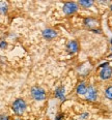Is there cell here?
Instances as JSON below:
<instances>
[{"mask_svg":"<svg viewBox=\"0 0 112 120\" xmlns=\"http://www.w3.org/2000/svg\"><path fill=\"white\" fill-rule=\"evenodd\" d=\"M25 109H26V102H25L23 99H21V98L15 101L14 104H12V111H14L16 114H18V115L23 114Z\"/></svg>","mask_w":112,"mask_h":120,"instance_id":"6da1fadb","label":"cell"},{"mask_svg":"<svg viewBox=\"0 0 112 120\" xmlns=\"http://www.w3.org/2000/svg\"><path fill=\"white\" fill-rule=\"evenodd\" d=\"M31 95L35 101H44L46 98V92L41 87H32L31 89Z\"/></svg>","mask_w":112,"mask_h":120,"instance_id":"7a4b0ae2","label":"cell"},{"mask_svg":"<svg viewBox=\"0 0 112 120\" xmlns=\"http://www.w3.org/2000/svg\"><path fill=\"white\" fill-rule=\"evenodd\" d=\"M78 11V5L75 2H66L63 5V11L66 12V15H71L74 14L75 11Z\"/></svg>","mask_w":112,"mask_h":120,"instance_id":"3957f363","label":"cell"},{"mask_svg":"<svg viewBox=\"0 0 112 120\" xmlns=\"http://www.w3.org/2000/svg\"><path fill=\"white\" fill-rule=\"evenodd\" d=\"M112 76V68L110 66H106V67H102L101 71H100V77L103 80H107L109 78H111Z\"/></svg>","mask_w":112,"mask_h":120,"instance_id":"277c9868","label":"cell"},{"mask_svg":"<svg viewBox=\"0 0 112 120\" xmlns=\"http://www.w3.org/2000/svg\"><path fill=\"white\" fill-rule=\"evenodd\" d=\"M56 35H57L56 31H54L53 29L47 28V29H45L43 31V36L45 37V38H47V39H53L54 37H56Z\"/></svg>","mask_w":112,"mask_h":120,"instance_id":"5b68a950","label":"cell"},{"mask_svg":"<svg viewBox=\"0 0 112 120\" xmlns=\"http://www.w3.org/2000/svg\"><path fill=\"white\" fill-rule=\"evenodd\" d=\"M86 98L89 101H96L97 98V91L94 90L93 87H88L87 89V93H86Z\"/></svg>","mask_w":112,"mask_h":120,"instance_id":"8992f818","label":"cell"},{"mask_svg":"<svg viewBox=\"0 0 112 120\" xmlns=\"http://www.w3.org/2000/svg\"><path fill=\"white\" fill-rule=\"evenodd\" d=\"M66 48H68L70 53H76V52L78 51V44H77V41H72L68 44V47H66Z\"/></svg>","mask_w":112,"mask_h":120,"instance_id":"52a82bcc","label":"cell"},{"mask_svg":"<svg viewBox=\"0 0 112 120\" xmlns=\"http://www.w3.org/2000/svg\"><path fill=\"white\" fill-rule=\"evenodd\" d=\"M84 24L86 25L87 27H96V26H98V24H99V22L97 21L96 19H93V18H87L84 20Z\"/></svg>","mask_w":112,"mask_h":120,"instance_id":"ba28073f","label":"cell"},{"mask_svg":"<svg viewBox=\"0 0 112 120\" xmlns=\"http://www.w3.org/2000/svg\"><path fill=\"white\" fill-rule=\"evenodd\" d=\"M77 93L78 94H86L87 93V87L84 83H81L77 87Z\"/></svg>","mask_w":112,"mask_h":120,"instance_id":"9c48e42d","label":"cell"},{"mask_svg":"<svg viewBox=\"0 0 112 120\" xmlns=\"http://www.w3.org/2000/svg\"><path fill=\"white\" fill-rule=\"evenodd\" d=\"M55 95L57 97H59L61 101H63V99H64V88H63V87H59V88L56 89Z\"/></svg>","mask_w":112,"mask_h":120,"instance_id":"30bf717a","label":"cell"},{"mask_svg":"<svg viewBox=\"0 0 112 120\" xmlns=\"http://www.w3.org/2000/svg\"><path fill=\"white\" fill-rule=\"evenodd\" d=\"M105 94H106V96L108 97L109 99H112V86L111 87H108V88L106 89Z\"/></svg>","mask_w":112,"mask_h":120,"instance_id":"8fae6325","label":"cell"},{"mask_svg":"<svg viewBox=\"0 0 112 120\" xmlns=\"http://www.w3.org/2000/svg\"><path fill=\"white\" fill-rule=\"evenodd\" d=\"M79 4L82 6H85V7H88L90 5H93V1H79Z\"/></svg>","mask_w":112,"mask_h":120,"instance_id":"7c38bea8","label":"cell"},{"mask_svg":"<svg viewBox=\"0 0 112 120\" xmlns=\"http://www.w3.org/2000/svg\"><path fill=\"white\" fill-rule=\"evenodd\" d=\"M5 11H6V6H4V2H2L1 3V12L4 14Z\"/></svg>","mask_w":112,"mask_h":120,"instance_id":"4fadbf2b","label":"cell"},{"mask_svg":"<svg viewBox=\"0 0 112 120\" xmlns=\"http://www.w3.org/2000/svg\"><path fill=\"white\" fill-rule=\"evenodd\" d=\"M5 47H6V44H5V42H4L3 41H1V48H2V49H4Z\"/></svg>","mask_w":112,"mask_h":120,"instance_id":"5bb4252c","label":"cell"},{"mask_svg":"<svg viewBox=\"0 0 112 120\" xmlns=\"http://www.w3.org/2000/svg\"><path fill=\"white\" fill-rule=\"evenodd\" d=\"M1 120H8V118H7V117H4L3 115H2V116H1Z\"/></svg>","mask_w":112,"mask_h":120,"instance_id":"9a60e30c","label":"cell"},{"mask_svg":"<svg viewBox=\"0 0 112 120\" xmlns=\"http://www.w3.org/2000/svg\"><path fill=\"white\" fill-rule=\"evenodd\" d=\"M110 8H111V11H112V5H111V7H110Z\"/></svg>","mask_w":112,"mask_h":120,"instance_id":"2e32d148","label":"cell"}]
</instances>
